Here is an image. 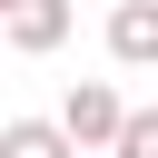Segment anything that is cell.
Masks as SVG:
<instances>
[{"mask_svg":"<svg viewBox=\"0 0 158 158\" xmlns=\"http://www.w3.org/2000/svg\"><path fill=\"white\" fill-rule=\"evenodd\" d=\"M118 109H128V99H118V89H109V79H79V89H69V99H59V128H69V148H79V158H89V148H99V138H109V128H118Z\"/></svg>","mask_w":158,"mask_h":158,"instance_id":"cell-1","label":"cell"},{"mask_svg":"<svg viewBox=\"0 0 158 158\" xmlns=\"http://www.w3.org/2000/svg\"><path fill=\"white\" fill-rule=\"evenodd\" d=\"M0 40H10L20 59H49V49L69 40V0H10V10H0Z\"/></svg>","mask_w":158,"mask_h":158,"instance_id":"cell-2","label":"cell"},{"mask_svg":"<svg viewBox=\"0 0 158 158\" xmlns=\"http://www.w3.org/2000/svg\"><path fill=\"white\" fill-rule=\"evenodd\" d=\"M99 148H109V158H158V118H148V109H118V128H109Z\"/></svg>","mask_w":158,"mask_h":158,"instance_id":"cell-5","label":"cell"},{"mask_svg":"<svg viewBox=\"0 0 158 158\" xmlns=\"http://www.w3.org/2000/svg\"><path fill=\"white\" fill-rule=\"evenodd\" d=\"M0 158H79V148H69L59 118H10L0 128Z\"/></svg>","mask_w":158,"mask_h":158,"instance_id":"cell-4","label":"cell"},{"mask_svg":"<svg viewBox=\"0 0 158 158\" xmlns=\"http://www.w3.org/2000/svg\"><path fill=\"white\" fill-rule=\"evenodd\" d=\"M0 10H10V0H0Z\"/></svg>","mask_w":158,"mask_h":158,"instance_id":"cell-6","label":"cell"},{"mask_svg":"<svg viewBox=\"0 0 158 158\" xmlns=\"http://www.w3.org/2000/svg\"><path fill=\"white\" fill-rule=\"evenodd\" d=\"M109 59L118 69H148L158 59V0H118L109 10Z\"/></svg>","mask_w":158,"mask_h":158,"instance_id":"cell-3","label":"cell"}]
</instances>
